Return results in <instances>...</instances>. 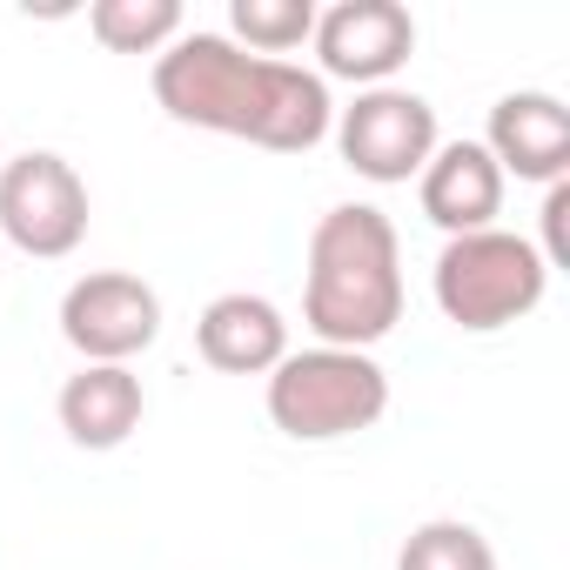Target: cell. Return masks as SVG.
Returning <instances> with one entry per match:
<instances>
[{"instance_id":"6da1fadb","label":"cell","mask_w":570,"mask_h":570,"mask_svg":"<svg viewBox=\"0 0 570 570\" xmlns=\"http://www.w3.org/2000/svg\"><path fill=\"white\" fill-rule=\"evenodd\" d=\"M155 101L181 128L235 135L268 155H309L336 128L330 81L296 61H262L228 35H175L155 55Z\"/></svg>"},{"instance_id":"7a4b0ae2","label":"cell","mask_w":570,"mask_h":570,"mask_svg":"<svg viewBox=\"0 0 570 570\" xmlns=\"http://www.w3.org/2000/svg\"><path fill=\"white\" fill-rule=\"evenodd\" d=\"M303 323L323 350H370L403 323V248L383 208L343 202L316 222Z\"/></svg>"},{"instance_id":"3957f363","label":"cell","mask_w":570,"mask_h":570,"mask_svg":"<svg viewBox=\"0 0 570 570\" xmlns=\"http://www.w3.org/2000/svg\"><path fill=\"white\" fill-rule=\"evenodd\" d=\"M390 410V376L370 350H289L268 370V423L296 443H336Z\"/></svg>"},{"instance_id":"277c9868","label":"cell","mask_w":570,"mask_h":570,"mask_svg":"<svg viewBox=\"0 0 570 570\" xmlns=\"http://www.w3.org/2000/svg\"><path fill=\"white\" fill-rule=\"evenodd\" d=\"M436 309L470 330V336H490V330H510L523 323L543 289H550V268L537 255V242L510 235V228H476V235H450L443 255H436Z\"/></svg>"},{"instance_id":"5b68a950","label":"cell","mask_w":570,"mask_h":570,"mask_svg":"<svg viewBox=\"0 0 570 570\" xmlns=\"http://www.w3.org/2000/svg\"><path fill=\"white\" fill-rule=\"evenodd\" d=\"M0 235L35 262H61L88 242V181L68 155L28 148L0 161Z\"/></svg>"},{"instance_id":"8992f818","label":"cell","mask_w":570,"mask_h":570,"mask_svg":"<svg viewBox=\"0 0 570 570\" xmlns=\"http://www.w3.org/2000/svg\"><path fill=\"white\" fill-rule=\"evenodd\" d=\"M336 148L363 181L396 188L423 175V161L436 155V108L410 88H363L336 115Z\"/></svg>"},{"instance_id":"52a82bcc","label":"cell","mask_w":570,"mask_h":570,"mask_svg":"<svg viewBox=\"0 0 570 570\" xmlns=\"http://www.w3.org/2000/svg\"><path fill=\"white\" fill-rule=\"evenodd\" d=\"M61 336H68V350H81V363H128L161 336V296L128 268H95V275L68 282Z\"/></svg>"},{"instance_id":"ba28073f","label":"cell","mask_w":570,"mask_h":570,"mask_svg":"<svg viewBox=\"0 0 570 570\" xmlns=\"http://www.w3.org/2000/svg\"><path fill=\"white\" fill-rule=\"evenodd\" d=\"M316 55L323 81H356V88H390V75L416 55V21L396 0H336L316 14Z\"/></svg>"},{"instance_id":"9c48e42d","label":"cell","mask_w":570,"mask_h":570,"mask_svg":"<svg viewBox=\"0 0 570 570\" xmlns=\"http://www.w3.org/2000/svg\"><path fill=\"white\" fill-rule=\"evenodd\" d=\"M490 161L517 181H570V108L543 88H517L490 108Z\"/></svg>"},{"instance_id":"30bf717a","label":"cell","mask_w":570,"mask_h":570,"mask_svg":"<svg viewBox=\"0 0 570 570\" xmlns=\"http://www.w3.org/2000/svg\"><path fill=\"white\" fill-rule=\"evenodd\" d=\"M416 195H423V215L443 235H476V228H497L503 168L490 161L483 141H436V155L416 175Z\"/></svg>"},{"instance_id":"8fae6325","label":"cell","mask_w":570,"mask_h":570,"mask_svg":"<svg viewBox=\"0 0 570 570\" xmlns=\"http://www.w3.org/2000/svg\"><path fill=\"white\" fill-rule=\"evenodd\" d=\"M195 350L208 370L222 376H268L282 356H289V323H282V309L268 296H215L195 323Z\"/></svg>"},{"instance_id":"7c38bea8","label":"cell","mask_w":570,"mask_h":570,"mask_svg":"<svg viewBox=\"0 0 570 570\" xmlns=\"http://www.w3.org/2000/svg\"><path fill=\"white\" fill-rule=\"evenodd\" d=\"M61 430L68 443L81 450H121L141 416H148V396H141V376L128 363H81V376L61 383Z\"/></svg>"},{"instance_id":"4fadbf2b","label":"cell","mask_w":570,"mask_h":570,"mask_svg":"<svg viewBox=\"0 0 570 570\" xmlns=\"http://www.w3.org/2000/svg\"><path fill=\"white\" fill-rule=\"evenodd\" d=\"M228 41L262 55V61H282L296 55L309 35H316V8L309 0H228Z\"/></svg>"},{"instance_id":"5bb4252c","label":"cell","mask_w":570,"mask_h":570,"mask_svg":"<svg viewBox=\"0 0 570 570\" xmlns=\"http://www.w3.org/2000/svg\"><path fill=\"white\" fill-rule=\"evenodd\" d=\"M88 28L115 55H161L181 35V8H175V0H95Z\"/></svg>"},{"instance_id":"9a60e30c","label":"cell","mask_w":570,"mask_h":570,"mask_svg":"<svg viewBox=\"0 0 570 570\" xmlns=\"http://www.w3.org/2000/svg\"><path fill=\"white\" fill-rule=\"evenodd\" d=\"M396 570H497V550L476 523L463 517H436V523H416L403 537V557Z\"/></svg>"},{"instance_id":"2e32d148","label":"cell","mask_w":570,"mask_h":570,"mask_svg":"<svg viewBox=\"0 0 570 570\" xmlns=\"http://www.w3.org/2000/svg\"><path fill=\"white\" fill-rule=\"evenodd\" d=\"M543 268H570V181L543 188Z\"/></svg>"}]
</instances>
